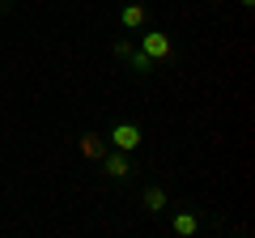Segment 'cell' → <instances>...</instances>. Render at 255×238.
<instances>
[{"instance_id": "obj_9", "label": "cell", "mask_w": 255, "mask_h": 238, "mask_svg": "<svg viewBox=\"0 0 255 238\" xmlns=\"http://www.w3.org/2000/svg\"><path fill=\"white\" fill-rule=\"evenodd\" d=\"M238 4H243V9H247V13H251V9H255V0H238Z\"/></svg>"}, {"instance_id": "obj_5", "label": "cell", "mask_w": 255, "mask_h": 238, "mask_svg": "<svg viewBox=\"0 0 255 238\" xmlns=\"http://www.w3.org/2000/svg\"><path fill=\"white\" fill-rule=\"evenodd\" d=\"M145 21H149V9L140 4V0H128L124 9H119V30H124V34H136V30H145Z\"/></svg>"}, {"instance_id": "obj_2", "label": "cell", "mask_w": 255, "mask_h": 238, "mask_svg": "<svg viewBox=\"0 0 255 238\" xmlns=\"http://www.w3.org/2000/svg\"><path fill=\"white\" fill-rule=\"evenodd\" d=\"M136 47L153 60V64H170V60H174V38L166 34V30H145Z\"/></svg>"}, {"instance_id": "obj_8", "label": "cell", "mask_w": 255, "mask_h": 238, "mask_svg": "<svg viewBox=\"0 0 255 238\" xmlns=\"http://www.w3.org/2000/svg\"><path fill=\"white\" fill-rule=\"evenodd\" d=\"M132 38H115V43H111V55H115V60H128V51H132Z\"/></svg>"}, {"instance_id": "obj_1", "label": "cell", "mask_w": 255, "mask_h": 238, "mask_svg": "<svg viewBox=\"0 0 255 238\" xmlns=\"http://www.w3.org/2000/svg\"><path fill=\"white\" fill-rule=\"evenodd\" d=\"M98 166H102V174H107V183H132V179L140 174L136 157H132V153H119V149H107V153L98 157Z\"/></svg>"}, {"instance_id": "obj_6", "label": "cell", "mask_w": 255, "mask_h": 238, "mask_svg": "<svg viewBox=\"0 0 255 238\" xmlns=\"http://www.w3.org/2000/svg\"><path fill=\"white\" fill-rule=\"evenodd\" d=\"M200 230V213L196 209H174V217H170V234L174 238H191Z\"/></svg>"}, {"instance_id": "obj_4", "label": "cell", "mask_w": 255, "mask_h": 238, "mask_svg": "<svg viewBox=\"0 0 255 238\" xmlns=\"http://www.w3.org/2000/svg\"><path fill=\"white\" fill-rule=\"evenodd\" d=\"M140 209L149 213V217H162L166 209H170V196H166L162 183H145L140 187Z\"/></svg>"}, {"instance_id": "obj_3", "label": "cell", "mask_w": 255, "mask_h": 238, "mask_svg": "<svg viewBox=\"0 0 255 238\" xmlns=\"http://www.w3.org/2000/svg\"><path fill=\"white\" fill-rule=\"evenodd\" d=\"M107 145L119 149V153H136V149L145 145V132H140V123H115V128L107 132Z\"/></svg>"}, {"instance_id": "obj_7", "label": "cell", "mask_w": 255, "mask_h": 238, "mask_svg": "<svg viewBox=\"0 0 255 238\" xmlns=\"http://www.w3.org/2000/svg\"><path fill=\"white\" fill-rule=\"evenodd\" d=\"M77 149H81V157H90V162H98L102 153H107V136L102 132H81V140H77Z\"/></svg>"}, {"instance_id": "obj_10", "label": "cell", "mask_w": 255, "mask_h": 238, "mask_svg": "<svg viewBox=\"0 0 255 238\" xmlns=\"http://www.w3.org/2000/svg\"><path fill=\"white\" fill-rule=\"evenodd\" d=\"M209 4H230V0H209Z\"/></svg>"}, {"instance_id": "obj_11", "label": "cell", "mask_w": 255, "mask_h": 238, "mask_svg": "<svg viewBox=\"0 0 255 238\" xmlns=\"http://www.w3.org/2000/svg\"><path fill=\"white\" fill-rule=\"evenodd\" d=\"M4 4H9V0H0V9H4Z\"/></svg>"}]
</instances>
